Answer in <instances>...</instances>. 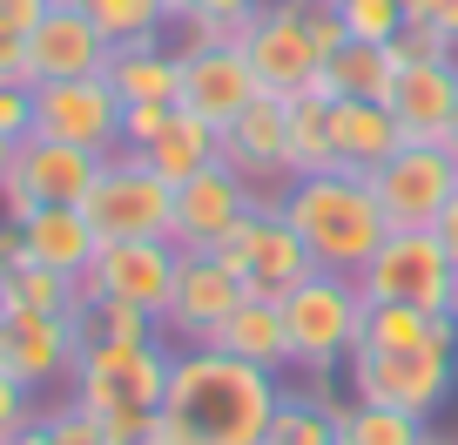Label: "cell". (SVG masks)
I'll use <instances>...</instances> for the list:
<instances>
[{
	"instance_id": "1",
	"label": "cell",
	"mask_w": 458,
	"mask_h": 445,
	"mask_svg": "<svg viewBox=\"0 0 458 445\" xmlns=\"http://www.w3.org/2000/svg\"><path fill=\"white\" fill-rule=\"evenodd\" d=\"M276 398H284V372H263L216 345H189L175 351L162 391V432L182 445H263Z\"/></svg>"
},
{
	"instance_id": "2",
	"label": "cell",
	"mask_w": 458,
	"mask_h": 445,
	"mask_svg": "<svg viewBox=\"0 0 458 445\" xmlns=\"http://www.w3.org/2000/svg\"><path fill=\"white\" fill-rule=\"evenodd\" d=\"M284 216H290V230L303 236V250L317 257V270H344V277H358L371 263V250L391 236L385 202H377L371 175H358V169L290 175Z\"/></svg>"
},
{
	"instance_id": "3",
	"label": "cell",
	"mask_w": 458,
	"mask_h": 445,
	"mask_svg": "<svg viewBox=\"0 0 458 445\" xmlns=\"http://www.w3.org/2000/svg\"><path fill=\"white\" fill-rule=\"evenodd\" d=\"M358 324H364L358 277H344V270H310V277H303V284L284 297L290 372L330 378L337 364H351V351H358Z\"/></svg>"
},
{
	"instance_id": "4",
	"label": "cell",
	"mask_w": 458,
	"mask_h": 445,
	"mask_svg": "<svg viewBox=\"0 0 458 445\" xmlns=\"http://www.w3.org/2000/svg\"><path fill=\"white\" fill-rule=\"evenodd\" d=\"M175 351L169 338H142V345H114V338H88L74 358V405H88L95 418H122V412H162Z\"/></svg>"
},
{
	"instance_id": "5",
	"label": "cell",
	"mask_w": 458,
	"mask_h": 445,
	"mask_svg": "<svg viewBox=\"0 0 458 445\" xmlns=\"http://www.w3.org/2000/svg\"><path fill=\"white\" fill-rule=\"evenodd\" d=\"M209 257L229 263V270L243 277L250 297H270V304H284L290 290L317 270V257L303 250V236L290 230V216H284V189H276V196H263L257 210H250L243 223H236V230L209 250Z\"/></svg>"
},
{
	"instance_id": "6",
	"label": "cell",
	"mask_w": 458,
	"mask_h": 445,
	"mask_svg": "<svg viewBox=\"0 0 458 445\" xmlns=\"http://www.w3.org/2000/svg\"><path fill=\"white\" fill-rule=\"evenodd\" d=\"M81 216L95 223L101 244H135V236H169L175 223V183H162L135 149H114L88 189Z\"/></svg>"
},
{
	"instance_id": "7",
	"label": "cell",
	"mask_w": 458,
	"mask_h": 445,
	"mask_svg": "<svg viewBox=\"0 0 458 445\" xmlns=\"http://www.w3.org/2000/svg\"><path fill=\"white\" fill-rule=\"evenodd\" d=\"M458 263L431 230H391L358 270L364 304H411V311H452Z\"/></svg>"
},
{
	"instance_id": "8",
	"label": "cell",
	"mask_w": 458,
	"mask_h": 445,
	"mask_svg": "<svg viewBox=\"0 0 458 445\" xmlns=\"http://www.w3.org/2000/svg\"><path fill=\"white\" fill-rule=\"evenodd\" d=\"M458 391V351L411 345V351H351V398L398 405L411 418L445 412Z\"/></svg>"
},
{
	"instance_id": "9",
	"label": "cell",
	"mask_w": 458,
	"mask_h": 445,
	"mask_svg": "<svg viewBox=\"0 0 458 445\" xmlns=\"http://www.w3.org/2000/svg\"><path fill=\"white\" fill-rule=\"evenodd\" d=\"M243 61L257 74L263 95H310L317 88V68H324V47L310 34V7L297 0H263L257 7V28L243 41Z\"/></svg>"
},
{
	"instance_id": "10",
	"label": "cell",
	"mask_w": 458,
	"mask_h": 445,
	"mask_svg": "<svg viewBox=\"0 0 458 445\" xmlns=\"http://www.w3.org/2000/svg\"><path fill=\"white\" fill-rule=\"evenodd\" d=\"M34 135L47 142H81L114 156L122 149V95L108 74H74V81H34Z\"/></svg>"
},
{
	"instance_id": "11",
	"label": "cell",
	"mask_w": 458,
	"mask_h": 445,
	"mask_svg": "<svg viewBox=\"0 0 458 445\" xmlns=\"http://www.w3.org/2000/svg\"><path fill=\"white\" fill-rule=\"evenodd\" d=\"M243 277L216 263L209 250H175V284H169V304H162V338L169 345H209L216 324H223L236 304H243Z\"/></svg>"
},
{
	"instance_id": "12",
	"label": "cell",
	"mask_w": 458,
	"mask_h": 445,
	"mask_svg": "<svg viewBox=\"0 0 458 445\" xmlns=\"http://www.w3.org/2000/svg\"><path fill=\"white\" fill-rule=\"evenodd\" d=\"M371 189L385 202L391 230H431L438 210L458 196V162L438 142H404L385 169H371Z\"/></svg>"
},
{
	"instance_id": "13",
	"label": "cell",
	"mask_w": 458,
	"mask_h": 445,
	"mask_svg": "<svg viewBox=\"0 0 458 445\" xmlns=\"http://www.w3.org/2000/svg\"><path fill=\"white\" fill-rule=\"evenodd\" d=\"M175 284V244L169 236H135V244H101L81 270V304H142L162 317Z\"/></svg>"
},
{
	"instance_id": "14",
	"label": "cell",
	"mask_w": 458,
	"mask_h": 445,
	"mask_svg": "<svg viewBox=\"0 0 458 445\" xmlns=\"http://www.w3.org/2000/svg\"><path fill=\"white\" fill-rule=\"evenodd\" d=\"M81 345H88L81 311H7V324H0V364L28 391L55 385V378H74Z\"/></svg>"
},
{
	"instance_id": "15",
	"label": "cell",
	"mask_w": 458,
	"mask_h": 445,
	"mask_svg": "<svg viewBox=\"0 0 458 445\" xmlns=\"http://www.w3.org/2000/svg\"><path fill=\"white\" fill-rule=\"evenodd\" d=\"M270 196V189L243 183V175L229 169V162H216V169L189 175L182 189H175V223H169V244L175 250H216L236 223H243L257 202Z\"/></svg>"
},
{
	"instance_id": "16",
	"label": "cell",
	"mask_w": 458,
	"mask_h": 445,
	"mask_svg": "<svg viewBox=\"0 0 458 445\" xmlns=\"http://www.w3.org/2000/svg\"><path fill=\"white\" fill-rule=\"evenodd\" d=\"M114 41L81 14V0H47V14L28 34V74L34 81H74V74H101Z\"/></svg>"
},
{
	"instance_id": "17",
	"label": "cell",
	"mask_w": 458,
	"mask_h": 445,
	"mask_svg": "<svg viewBox=\"0 0 458 445\" xmlns=\"http://www.w3.org/2000/svg\"><path fill=\"white\" fill-rule=\"evenodd\" d=\"M257 74H250L243 47H182V108L196 122H209L216 135L257 101Z\"/></svg>"
},
{
	"instance_id": "18",
	"label": "cell",
	"mask_w": 458,
	"mask_h": 445,
	"mask_svg": "<svg viewBox=\"0 0 458 445\" xmlns=\"http://www.w3.org/2000/svg\"><path fill=\"white\" fill-rule=\"evenodd\" d=\"M223 162L243 175V183H257V189L290 183V101L284 95H257L250 101L243 116L223 129Z\"/></svg>"
},
{
	"instance_id": "19",
	"label": "cell",
	"mask_w": 458,
	"mask_h": 445,
	"mask_svg": "<svg viewBox=\"0 0 458 445\" xmlns=\"http://www.w3.org/2000/svg\"><path fill=\"white\" fill-rule=\"evenodd\" d=\"M101 149H81V142H47V135H28V142L14 149V183L28 189L34 202H88V189H95L101 175Z\"/></svg>"
},
{
	"instance_id": "20",
	"label": "cell",
	"mask_w": 458,
	"mask_h": 445,
	"mask_svg": "<svg viewBox=\"0 0 458 445\" xmlns=\"http://www.w3.org/2000/svg\"><path fill=\"white\" fill-rule=\"evenodd\" d=\"M385 101H391V116H398L404 142H438L445 122H452V108H458V55L398 68V81H391Z\"/></svg>"
},
{
	"instance_id": "21",
	"label": "cell",
	"mask_w": 458,
	"mask_h": 445,
	"mask_svg": "<svg viewBox=\"0 0 458 445\" xmlns=\"http://www.w3.org/2000/svg\"><path fill=\"white\" fill-rule=\"evenodd\" d=\"M330 142H337V169H385L404 149V129L391 116V101H358V95H330Z\"/></svg>"
},
{
	"instance_id": "22",
	"label": "cell",
	"mask_w": 458,
	"mask_h": 445,
	"mask_svg": "<svg viewBox=\"0 0 458 445\" xmlns=\"http://www.w3.org/2000/svg\"><path fill=\"white\" fill-rule=\"evenodd\" d=\"M21 250H28V263H47V270H61V277H81L88 263H95L101 236L81 216V202H41V210L21 223Z\"/></svg>"
},
{
	"instance_id": "23",
	"label": "cell",
	"mask_w": 458,
	"mask_h": 445,
	"mask_svg": "<svg viewBox=\"0 0 458 445\" xmlns=\"http://www.w3.org/2000/svg\"><path fill=\"white\" fill-rule=\"evenodd\" d=\"M216 351H229V358H250L263 364V372H290V330H284V304L270 297H243L236 311L216 324L209 338Z\"/></svg>"
},
{
	"instance_id": "24",
	"label": "cell",
	"mask_w": 458,
	"mask_h": 445,
	"mask_svg": "<svg viewBox=\"0 0 458 445\" xmlns=\"http://www.w3.org/2000/svg\"><path fill=\"white\" fill-rule=\"evenodd\" d=\"M108 88L122 95V108L129 101H182V55H169L162 41H129L108 55Z\"/></svg>"
},
{
	"instance_id": "25",
	"label": "cell",
	"mask_w": 458,
	"mask_h": 445,
	"mask_svg": "<svg viewBox=\"0 0 458 445\" xmlns=\"http://www.w3.org/2000/svg\"><path fill=\"white\" fill-rule=\"evenodd\" d=\"M135 156H142L148 169L162 175V183L182 189L189 175H202V169H216V162H223V135H216L209 122H196L182 101H175V122H169V129H162L148 149H135Z\"/></svg>"
},
{
	"instance_id": "26",
	"label": "cell",
	"mask_w": 458,
	"mask_h": 445,
	"mask_svg": "<svg viewBox=\"0 0 458 445\" xmlns=\"http://www.w3.org/2000/svg\"><path fill=\"white\" fill-rule=\"evenodd\" d=\"M391 81H398V61H391L385 41H344L324 55L317 68V95H358V101H385Z\"/></svg>"
},
{
	"instance_id": "27",
	"label": "cell",
	"mask_w": 458,
	"mask_h": 445,
	"mask_svg": "<svg viewBox=\"0 0 458 445\" xmlns=\"http://www.w3.org/2000/svg\"><path fill=\"white\" fill-rule=\"evenodd\" d=\"M431 418H411V412H398V405H364V398H351V405H330V432H337V445H425L431 439Z\"/></svg>"
},
{
	"instance_id": "28",
	"label": "cell",
	"mask_w": 458,
	"mask_h": 445,
	"mask_svg": "<svg viewBox=\"0 0 458 445\" xmlns=\"http://www.w3.org/2000/svg\"><path fill=\"white\" fill-rule=\"evenodd\" d=\"M337 169V142H330V95H290V175H324Z\"/></svg>"
},
{
	"instance_id": "29",
	"label": "cell",
	"mask_w": 458,
	"mask_h": 445,
	"mask_svg": "<svg viewBox=\"0 0 458 445\" xmlns=\"http://www.w3.org/2000/svg\"><path fill=\"white\" fill-rule=\"evenodd\" d=\"M330 391L324 385H310V391H290L284 385V398H276V418H270V439L263 445H330L337 432H330Z\"/></svg>"
},
{
	"instance_id": "30",
	"label": "cell",
	"mask_w": 458,
	"mask_h": 445,
	"mask_svg": "<svg viewBox=\"0 0 458 445\" xmlns=\"http://www.w3.org/2000/svg\"><path fill=\"white\" fill-rule=\"evenodd\" d=\"M7 311H81V277H61L47 263H14L0 277Z\"/></svg>"
},
{
	"instance_id": "31",
	"label": "cell",
	"mask_w": 458,
	"mask_h": 445,
	"mask_svg": "<svg viewBox=\"0 0 458 445\" xmlns=\"http://www.w3.org/2000/svg\"><path fill=\"white\" fill-rule=\"evenodd\" d=\"M81 14L95 21L114 47H129V41H162V28H175L169 0H81Z\"/></svg>"
},
{
	"instance_id": "32",
	"label": "cell",
	"mask_w": 458,
	"mask_h": 445,
	"mask_svg": "<svg viewBox=\"0 0 458 445\" xmlns=\"http://www.w3.org/2000/svg\"><path fill=\"white\" fill-rule=\"evenodd\" d=\"M431 317H438V311H411V304H364L358 351H411V345H431Z\"/></svg>"
},
{
	"instance_id": "33",
	"label": "cell",
	"mask_w": 458,
	"mask_h": 445,
	"mask_svg": "<svg viewBox=\"0 0 458 445\" xmlns=\"http://www.w3.org/2000/svg\"><path fill=\"white\" fill-rule=\"evenodd\" d=\"M81 330L114 338V345H142V338H162V317L142 304H81Z\"/></svg>"
},
{
	"instance_id": "34",
	"label": "cell",
	"mask_w": 458,
	"mask_h": 445,
	"mask_svg": "<svg viewBox=\"0 0 458 445\" xmlns=\"http://www.w3.org/2000/svg\"><path fill=\"white\" fill-rule=\"evenodd\" d=\"M324 7H337L344 41H391V34L404 28V7H398V0H324Z\"/></svg>"
},
{
	"instance_id": "35",
	"label": "cell",
	"mask_w": 458,
	"mask_h": 445,
	"mask_svg": "<svg viewBox=\"0 0 458 445\" xmlns=\"http://www.w3.org/2000/svg\"><path fill=\"white\" fill-rule=\"evenodd\" d=\"M385 47H391V61H398V68H418V61H445V55H458V47L445 41L431 21H404V28L391 34Z\"/></svg>"
},
{
	"instance_id": "36",
	"label": "cell",
	"mask_w": 458,
	"mask_h": 445,
	"mask_svg": "<svg viewBox=\"0 0 458 445\" xmlns=\"http://www.w3.org/2000/svg\"><path fill=\"white\" fill-rule=\"evenodd\" d=\"M257 14H196L182 21V47H243Z\"/></svg>"
},
{
	"instance_id": "37",
	"label": "cell",
	"mask_w": 458,
	"mask_h": 445,
	"mask_svg": "<svg viewBox=\"0 0 458 445\" xmlns=\"http://www.w3.org/2000/svg\"><path fill=\"white\" fill-rule=\"evenodd\" d=\"M47 418V432H55V445H108V425H101L88 405H55V412H41Z\"/></svg>"
},
{
	"instance_id": "38",
	"label": "cell",
	"mask_w": 458,
	"mask_h": 445,
	"mask_svg": "<svg viewBox=\"0 0 458 445\" xmlns=\"http://www.w3.org/2000/svg\"><path fill=\"white\" fill-rule=\"evenodd\" d=\"M34 418H41V412H34V391L21 385V378L7 372V364H0V445H14L21 432L34 425Z\"/></svg>"
},
{
	"instance_id": "39",
	"label": "cell",
	"mask_w": 458,
	"mask_h": 445,
	"mask_svg": "<svg viewBox=\"0 0 458 445\" xmlns=\"http://www.w3.org/2000/svg\"><path fill=\"white\" fill-rule=\"evenodd\" d=\"M175 122V101H129L122 108V149H148Z\"/></svg>"
},
{
	"instance_id": "40",
	"label": "cell",
	"mask_w": 458,
	"mask_h": 445,
	"mask_svg": "<svg viewBox=\"0 0 458 445\" xmlns=\"http://www.w3.org/2000/svg\"><path fill=\"white\" fill-rule=\"evenodd\" d=\"M0 135H34V81H0Z\"/></svg>"
},
{
	"instance_id": "41",
	"label": "cell",
	"mask_w": 458,
	"mask_h": 445,
	"mask_svg": "<svg viewBox=\"0 0 458 445\" xmlns=\"http://www.w3.org/2000/svg\"><path fill=\"white\" fill-rule=\"evenodd\" d=\"M263 0H169V14H175V28L182 21H196V14H257Z\"/></svg>"
},
{
	"instance_id": "42",
	"label": "cell",
	"mask_w": 458,
	"mask_h": 445,
	"mask_svg": "<svg viewBox=\"0 0 458 445\" xmlns=\"http://www.w3.org/2000/svg\"><path fill=\"white\" fill-rule=\"evenodd\" d=\"M0 81H34V74H28V34L0 28Z\"/></svg>"
},
{
	"instance_id": "43",
	"label": "cell",
	"mask_w": 458,
	"mask_h": 445,
	"mask_svg": "<svg viewBox=\"0 0 458 445\" xmlns=\"http://www.w3.org/2000/svg\"><path fill=\"white\" fill-rule=\"evenodd\" d=\"M101 425H108V445H135L156 432V412H122V418H101Z\"/></svg>"
},
{
	"instance_id": "44",
	"label": "cell",
	"mask_w": 458,
	"mask_h": 445,
	"mask_svg": "<svg viewBox=\"0 0 458 445\" xmlns=\"http://www.w3.org/2000/svg\"><path fill=\"white\" fill-rule=\"evenodd\" d=\"M41 14H47V0H0V28L7 34H34Z\"/></svg>"
},
{
	"instance_id": "45",
	"label": "cell",
	"mask_w": 458,
	"mask_h": 445,
	"mask_svg": "<svg viewBox=\"0 0 458 445\" xmlns=\"http://www.w3.org/2000/svg\"><path fill=\"white\" fill-rule=\"evenodd\" d=\"M14 263H28V250H21V223H7V216H0V277L14 270Z\"/></svg>"
},
{
	"instance_id": "46",
	"label": "cell",
	"mask_w": 458,
	"mask_h": 445,
	"mask_svg": "<svg viewBox=\"0 0 458 445\" xmlns=\"http://www.w3.org/2000/svg\"><path fill=\"white\" fill-rule=\"evenodd\" d=\"M425 21H431V28H438L445 41L458 47V0H431V7H425Z\"/></svg>"
},
{
	"instance_id": "47",
	"label": "cell",
	"mask_w": 458,
	"mask_h": 445,
	"mask_svg": "<svg viewBox=\"0 0 458 445\" xmlns=\"http://www.w3.org/2000/svg\"><path fill=\"white\" fill-rule=\"evenodd\" d=\"M431 236H438V244L452 250V263H458V196H452V202H445V210H438V223H431Z\"/></svg>"
},
{
	"instance_id": "48",
	"label": "cell",
	"mask_w": 458,
	"mask_h": 445,
	"mask_svg": "<svg viewBox=\"0 0 458 445\" xmlns=\"http://www.w3.org/2000/svg\"><path fill=\"white\" fill-rule=\"evenodd\" d=\"M14 445H55V432H47V418H34V425L28 432H21V439Z\"/></svg>"
},
{
	"instance_id": "49",
	"label": "cell",
	"mask_w": 458,
	"mask_h": 445,
	"mask_svg": "<svg viewBox=\"0 0 458 445\" xmlns=\"http://www.w3.org/2000/svg\"><path fill=\"white\" fill-rule=\"evenodd\" d=\"M438 149H445V156H452V162H458V108H452V122H445V135H438Z\"/></svg>"
},
{
	"instance_id": "50",
	"label": "cell",
	"mask_w": 458,
	"mask_h": 445,
	"mask_svg": "<svg viewBox=\"0 0 458 445\" xmlns=\"http://www.w3.org/2000/svg\"><path fill=\"white\" fill-rule=\"evenodd\" d=\"M14 149H21L14 135H0V183H7V169H14Z\"/></svg>"
},
{
	"instance_id": "51",
	"label": "cell",
	"mask_w": 458,
	"mask_h": 445,
	"mask_svg": "<svg viewBox=\"0 0 458 445\" xmlns=\"http://www.w3.org/2000/svg\"><path fill=\"white\" fill-rule=\"evenodd\" d=\"M135 445H182V439H169V432H162V412H156V432H148V439H135Z\"/></svg>"
},
{
	"instance_id": "52",
	"label": "cell",
	"mask_w": 458,
	"mask_h": 445,
	"mask_svg": "<svg viewBox=\"0 0 458 445\" xmlns=\"http://www.w3.org/2000/svg\"><path fill=\"white\" fill-rule=\"evenodd\" d=\"M398 7H404V21H425V7H431V0H398Z\"/></svg>"
},
{
	"instance_id": "53",
	"label": "cell",
	"mask_w": 458,
	"mask_h": 445,
	"mask_svg": "<svg viewBox=\"0 0 458 445\" xmlns=\"http://www.w3.org/2000/svg\"><path fill=\"white\" fill-rule=\"evenodd\" d=\"M425 445H458V439H425Z\"/></svg>"
},
{
	"instance_id": "54",
	"label": "cell",
	"mask_w": 458,
	"mask_h": 445,
	"mask_svg": "<svg viewBox=\"0 0 458 445\" xmlns=\"http://www.w3.org/2000/svg\"><path fill=\"white\" fill-rule=\"evenodd\" d=\"M0 324H7V297H0Z\"/></svg>"
},
{
	"instance_id": "55",
	"label": "cell",
	"mask_w": 458,
	"mask_h": 445,
	"mask_svg": "<svg viewBox=\"0 0 458 445\" xmlns=\"http://www.w3.org/2000/svg\"><path fill=\"white\" fill-rule=\"evenodd\" d=\"M452 317H458V290H452Z\"/></svg>"
},
{
	"instance_id": "56",
	"label": "cell",
	"mask_w": 458,
	"mask_h": 445,
	"mask_svg": "<svg viewBox=\"0 0 458 445\" xmlns=\"http://www.w3.org/2000/svg\"><path fill=\"white\" fill-rule=\"evenodd\" d=\"M330 445H337V439H330Z\"/></svg>"
}]
</instances>
